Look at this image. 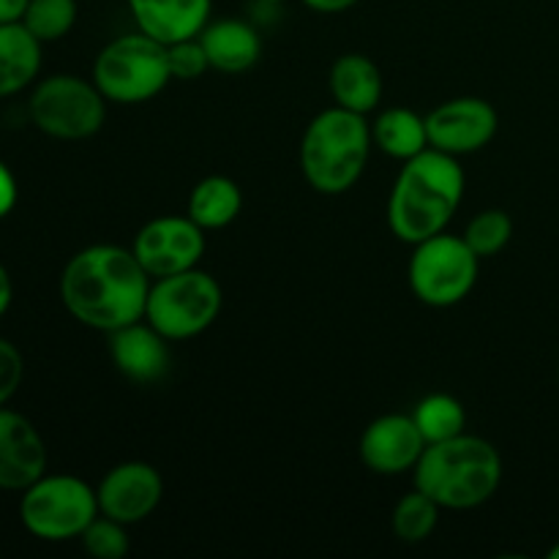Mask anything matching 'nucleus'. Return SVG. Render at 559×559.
I'll use <instances>...</instances> for the list:
<instances>
[{
	"mask_svg": "<svg viewBox=\"0 0 559 559\" xmlns=\"http://www.w3.org/2000/svg\"><path fill=\"white\" fill-rule=\"evenodd\" d=\"M153 278L131 249L96 243L76 251L60 273L66 311L93 331L112 333L145 320Z\"/></svg>",
	"mask_w": 559,
	"mask_h": 559,
	"instance_id": "f257e3e1",
	"label": "nucleus"
},
{
	"mask_svg": "<svg viewBox=\"0 0 559 559\" xmlns=\"http://www.w3.org/2000/svg\"><path fill=\"white\" fill-rule=\"evenodd\" d=\"M464 200V169L456 156L426 147L407 158L388 200L391 233L415 246L431 235L445 233Z\"/></svg>",
	"mask_w": 559,
	"mask_h": 559,
	"instance_id": "f03ea898",
	"label": "nucleus"
},
{
	"mask_svg": "<svg viewBox=\"0 0 559 559\" xmlns=\"http://www.w3.org/2000/svg\"><path fill=\"white\" fill-rule=\"evenodd\" d=\"M502 484V459L491 442L473 435L426 445L415 464V489L440 508L469 511L497 495Z\"/></svg>",
	"mask_w": 559,
	"mask_h": 559,
	"instance_id": "7ed1b4c3",
	"label": "nucleus"
},
{
	"mask_svg": "<svg viewBox=\"0 0 559 559\" xmlns=\"http://www.w3.org/2000/svg\"><path fill=\"white\" fill-rule=\"evenodd\" d=\"M371 129L364 115L331 107L317 115L300 140V169L320 194H344L364 175L371 153Z\"/></svg>",
	"mask_w": 559,
	"mask_h": 559,
	"instance_id": "20e7f679",
	"label": "nucleus"
},
{
	"mask_svg": "<svg viewBox=\"0 0 559 559\" xmlns=\"http://www.w3.org/2000/svg\"><path fill=\"white\" fill-rule=\"evenodd\" d=\"M169 80L167 44L142 31L112 38L93 63V82L104 98L115 104L151 102Z\"/></svg>",
	"mask_w": 559,
	"mask_h": 559,
	"instance_id": "39448f33",
	"label": "nucleus"
},
{
	"mask_svg": "<svg viewBox=\"0 0 559 559\" xmlns=\"http://www.w3.org/2000/svg\"><path fill=\"white\" fill-rule=\"evenodd\" d=\"M98 497L91 484L76 475H47L27 486L20 497V522L33 538L60 544L82 538L98 516Z\"/></svg>",
	"mask_w": 559,
	"mask_h": 559,
	"instance_id": "423d86ee",
	"label": "nucleus"
},
{
	"mask_svg": "<svg viewBox=\"0 0 559 559\" xmlns=\"http://www.w3.org/2000/svg\"><path fill=\"white\" fill-rule=\"evenodd\" d=\"M224 295L211 273L191 267L175 276L153 278L145 320L169 342L200 336L222 314Z\"/></svg>",
	"mask_w": 559,
	"mask_h": 559,
	"instance_id": "0eeeda50",
	"label": "nucleus"
},
{
	"mask_svg": "<svg viewBox=\"0 0 559 559\" xmlns=\"http://www.w3.org/2000/svg\"><path fill=\"white\" fill-rule=\"evenodd\" d=\"M478 267L480 257L469 249L467 240L448 233L431 235L415 243V254L409 260V287L420 304L448 309L473 293L478 284Z\"/></svg>",
	"mask_w": 559,
	"mask_h": 559,
	"instance_id": "6e6552de",
	"label": "nucleus"
},
{
	"mask_svg": "<svg viewBox=\"0 0 559 559\" xmlns=\"http://www.w3.org/2000/svg\"><path fill=\"white\" fill-rule=\"evenodd\" d=\"M31 120L38 131L55 140H87L107 118V98L96 82L74 74H55L33 87L27 102Z\"/></svg>",
	"mask_w": 559,
	"mask_h": 559,
	"instance_id": "1a4fd4ad",
	"label": "nucleus"
},
{
	"mask_svg": "<svg viewBox=\"0 0 559 559\" xmlns=\"http://www.w3.org/2000/svg\"><path fill=\"white\" fill-rule=\"evenodd\" d=\"M131 251L151 278L175 276L200 265L205 229L191 216H158L136 233Z\"/></svg>",
	"mask_w": 559,
	"mask_h": 559,
	"instance_id": "9d476101",
	"label": "nucleus"
},
{
	"mask_svg": "<svg viewBox=\"0 0 559 559\" xmlns=\"http://www.w3.org/2000/svg\"><path fill=\"white\" fill-rule=\"evenodd\" d=\"M500 129V115L486 98L462 96L426 115L429 145L451 156H464L489 145Z\"/></svg>",
	"mask_w": 559,
	"mask_h": 559,
	"instance_id": "9b49d317",
	"label": "nucleus"
},
{
	"mask_svg": "<svg viewBox=\"0 0 559 559\" xmlns=\"http://www.w3.org/2000/svg\"><path fill=\"white\" fill-rule=\"evenodd\" d=\"M164 495V480L156 467L145 462H123L109 469L98 484V511L115 522L140 524L158 508Z\"/></svg>",
	"mask_w": 559,
	"mask_h": 559,
	"instance_id": "f8f14e48",
	"label": "nucleus"
},
{
	"mask_svg": "<svg viewBox=\"0 0 559 559\" xmlns=\"http://www.w3.org/2000/svg\"><path fill=\"white\" fill-rule=\"evenodd\" d=\"M360 459L377 475H402L415 469L426 451V440L420 435L413 415H382L374 424L366 426L360 437Z\"/></svg>",
	"mask_w": 559,
	"mask_h": 559,
	"instance_id": "ddd939ff",
	"label": "nucleus"
},
{
	"mask_svg": "<svg viewBox=\"0 0 559 559\" xmlns=\"http://www.w3.org/2000/svg\"><path fill=\"white\" fill-rule=\"evenodd\" d=\"M47 473V445L25 415L0 407V489L25 491Z\"/></svg>",
	"mask_w": 559,
	"mask_h": 559,
	"instance_id": "4468645a",
	"label": "nucleus"
},
{
	"mask_svg": "<svg viewBox=\"0 0 559 559\" xmlns=\"http://www.w3.org/2000/svg\"><path fill=\"white\" fill-rule=\"evenodd\" d=\"M169 338L151 322H131L109 333V355L118 371L140 385L158 382L169 371Z\"/></svg>",
	"mask_w": 559,
	"mask_h": 559,
	"instance_id": "2eb2a0df",
	"label": "nucleus"
},
{
	"mask_svg": "<svg viewBox=\"0 0 559 559\" xmlns=\"http://www.w3.org/2000/svg\"><path fill=\"white\" fill-rule=\"evenodd\" d=\"M136 27L162 44L200 36L211 22L213 0H126Z\"/></svg>",
	"mask_w": 559,
	"mask_h": 559,
	"instance_id": "dca6fc26",
	"label": "nucleus"
},
{
	"mask_svg": "<svg viewBox=\"0 0 559 559\" xmlns=\"http://www.w3.org/2000/svg\"><path fill=\"white\" fill-rule=\"evenodd\" d=\"M200 41L211 60V69L222 71V74L249 71L262 55L260 33L243 20L207 22L200 33Z\"/></svg>",
	"mask_w": 559,
	"mask_h": 559,
	"instance_id": "f3484780",
	"label": "nucleus"
},
{
	"mask_svg": "<svg viewBox=\"0 0 559 559\" xmlns=\"http://www.w3.org/2000/svg\"><path fill=\"white\" fill-rule=\"evenodd\" d=\"M331 93L336 107H344L358 115H369L371 109H377L382 98L380 69L366 55H342L331 69Z\"/></svg>",
	"mask_w": 559,
	"mask_h": 559,
	"instance_id": "a211bd4d",
	"label": "nucleus"
},
{
	"mask_svg": "<svg viewBox=\"0 0 559 559\" xmlns=\"http://www.w3.org/2000/svg\"><path fill=\"white\" fill-rule=\"evenodd\" d=\"M44 44L22 22L0 25V98L25 91L41 71Z\"/></svg>",
	"mask_w": 559,
	"mask_h": 559,
	"instance_id": "6ab92c4d",
	"label": "nucleus"
},
{
	"mask_svg": "<svg viewBox=\"0 0 559 559\" xmlns=\"http://www.w3.org/2000/svg\"><path fill=\"white\" fill-rule=\"evenodd\" d=\"M371 142L380 147L385 156L407 162V158L424 153L429 145V131H426V118L407 107H391L374 120L371 126Z\"/></svg>",
	"mask_w": 559,
	"mask_h": 559,
	"instance_id": "aec40b11",
	"label": "nucleus"
},
{
	"mask_svg": "<svg viewBox=\"0 0 559 559\" xmlns=\"http://www.w3.org/2000/svg\"><path fill=\"white\" fill-rule=\"evenodd\" d=\"M240 207H243L240 186L224 175H211V178L200 180L189 197V216L202 229L229 227L238 218Z\"/></svg>",
	"mask_w": 559,
	"mask_h": 559,
	"instance_id": "412c9836",
	"label": "nucleus"
},
{
	"mask_svg": "<svg viewBox=\"0 0 559 559\" xmlns=\"http://www.w3.org/2000/svg\"><path fill=\"white\" fill-rule=\"evenodd\" d=\"M413 418L424 435L426 445L453 440V437L464 435V426H467V413H464L462 402L448 396V393H431V396L420 399Z\"/></svg>",
	"mask_w": 559,
	"mask_h": 559,
	"instance_id": "4be33fe9",
	"label": "nucleus"
},
{
	"mask_svg": "<svg viewBox=\"0 0 559 559\" xmlns=\"http://www.w3.org/2000/svg\"><path fill=\"white\" fill-rule=\"evenodd\" d=\"M442 508L420 489L409 491L393 508V533L404 544H424L437 530Z\"/></svg>",
	"mask_w": 559,
	"mask_h": 559,
	"instance_id": "5701e85b",
	"label": "nucleus"
},
{
	"mask_svg": "<svg viewBox=\"0 0 559 559\" xmlns=\"http://www.w3.org/2000/svg\"><path fill=\"white\" fill-rule=\"evenodd\" d=\"M76 22V0H31L22 14V25L41 44L69 36Z\"/></svg>",
	"mask_w": 559,
	"mask_h": 559,
	"instance_id": "b1692460",
	"label": "nucleus"
},
{
	"mask_svg": "<svg viewBox=\"0 0 559 559\" xmlns=\"http://www.w3.org/2000/svg\"><path fill=\"white\" fill-rule=\"evenodd\" d=\"M513 238V222L506 211L500 207H489V211L478 213L473 222L467 224V233H464V240H467L469 249L486 260V257H497Z\"/></svg>",
	"mask_w": 559,
	"mask_h": 559,
	"instance_id": "393cba45",
	"label": "nucleus"
},
{
	"mask_svg": "<svg viewBox=\"0 0 559 559\" xmlns=\"http://www.w3.org/2000/svg\"><path fill=\"white\" fill-rule=\"evenodd\" d=\"M82 546L91 557L96 559H120L129 555V535H126V524L115 522V519L98 513L87 530L82 533Z\"/></svg>",
	"mask_w": 559,
	"mask_h": 559,
	"instance_id": "a878e982",
	"label": "nucleus"
},
{
	"mask_svg": "<svg viewBox=\"0 0 559 559\" xmlns=\"http://www.w3.org/2000/svg\"><path fill=\"white\" fill-rule=\"evenodd\" d=\"M167 55H169V71H173V80H183V82L197 80V76H202L207 69H211V60H207L200 36L167 44Z\"/></svg>",
	"mask_w": 559,
	"mask_h": 559,
	"instance_id": "bb28decb",
	"label": "nucleus"
},
{
	"mask_svg": "<svg viewBox=\"0 0 559 559\" xmlns=\"http://www.w3.org/2000/svg\"><path fill=\"white\" fill-rule=\"evenodd\" d=\"M25 377V360H22L20 347L9 338H0V407L16 396Z\"/></svg>",
	"mask_w": 559,
	"mask_h": 559,
	"instance_id": "cd10ccee",
	"label": "nucleus"
},
{
	"mask_svg": "<svg viewBox=\"0 0 559 559\" xmlns=\"http://www.w3.org/2000/svg\"><path fill=\"white\" fill-rule=\"evenodd\" d=\"M16 200H20V186H16V178L9 169V164L0 158V218H5L14 211Z\"/></svg>",
	"mask_w": 559,
	"mask_h": 559,
	"instance_id": "c85d7f7f",
	"label": "nucleus"
},
{
	"mask_svg": "<svg viewBox=\"0 0 559 559\" xmlns=\"http://www.w3.org/2000/svg\"><path fill=\"white\" fill-rule=\"evenodd\" d=\"M304 5H309L311 11H320V14H338V11L353 9L360 0H300Z\"/></svg>",
	"mask_w": 559,
	"mask_h": 559,
	"instance_id": "c756f323",
	"label": "nucleus"
},
{
	"mask_svg": "<svg viewBox=\"0 0 559 559\" xmlns=\"http://www.w3.org/2000/svg\"><path fill=\"white\" fill-rule=\"evenodd\" d=\"M27 3L31 0H0V25H5V22H22Z\"/></svg>",
	"mask_w": 559,
	"mask_h": 559,
	"instance_id": "7c9ffc66",
	"label": "nucleus"
},
{
	"mask_svg": "<svg viewBox=\"0 0 559 559\" xmlns=\"http://www.w3.org/2000/svg\"><path fill=\"white\" fill-rule=\"evenodd\" d=\"M11 300H14V284H11V276L9 271H5V265L0 262V317L9 311Z\"/></svg>",
	"mask_w": 559,
	"mask_h": 559,
	"instance_id": "2f4dec72",
	"label": "nucleus"
},
{
	"mask_svg": "<svg viewBox=\"0 0 559 559\" xmlns=\"http://www.w3.org/2000/svg\"><path fill=\"white\" fill-rule=\"evenodd\" d=\"M549 557H551V559H559V544L555 546V549H551V551H549Z\"/></svg>",
	"mask_w": 559,
	"mask_h": 559,
	"instance_id": "473e14b6",
	"label": "nucleus"
},
{
	"mask_svg": "<svg viewBox=\"0 0 559 559\" xmlns=\"http://www.w3.org/2000/svg\"><path fill=\"white\" fill-rule=\"evenodd\" d=\"M260 3H278V0H260Z\"/></svg>",
	"mask_w": 559,
	"mask_h": 559,
	"instance_id": "72a5a7b5",
	"label": "nucleus"
}]
</instances>
